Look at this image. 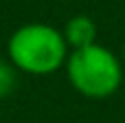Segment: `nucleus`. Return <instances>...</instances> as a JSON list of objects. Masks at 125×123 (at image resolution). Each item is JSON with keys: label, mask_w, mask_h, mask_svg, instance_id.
I'll use <instances>...</instances> for the list:
<instances>
[{"label": "nucleus", "mask_w": 125, "mask_h": 123, "mask_svg": "<svg viewBox=\"0 0 125 123\" xmlns=\"http://www.w3.org/2000/svg\"><path fill=\"white\" fill-rule=\"evenodd\" d=\"M9 62L29 75H51L68 59V44L55 26L24 24L7 42Z\"/></svg>", "instance_id": "f257e3e1"}, {"label": "nucleus", "mask_w": 125, "mask_h": 123, "mask_svg": "<svg viewBox=\"0 0 125 123\" xmlns=\"http://www.w3.org/2000/svg\"><path fill=\"white\" fill-rule=\"evenodd\" d=\"M123 57H125V46H123Z\"/></svg>", "instance_id": "39448f33"}, {"label": "nucleus", "mask_w": 125, "mask_h": 123, "mask_svg": "<svg viewBox=\"0 0 125 123\" xmlns=\"http://www.w3.org/2000/svg\"><path fill=\"white\" fill-rule=\"evenodd\" d=\"M18 77H15V66L11 62H2L0 59V99L9 97L15 90Z\"/></svg>", "instance_id": "20e7f679"}, {"label": "nucleus", "mask_w": 125, "mask_h": 123, "mask_svg": "<svg viewBox=\"0 0 125 123\" xmlns=\"http://www.w3.org/2000/svg\"><path fill=\"white\" fill-rule=\"evenodd\" d=\"M66 44L70 51H79V48H86V46H92L97 44V24L92 18L88 15H75L66 22L64 31H62Z\"/></svg>", "instance_id": "7ed1b4c3"}, {"label": "nucleus", "mask_w": 125, "mask_h": 123, "mask_svg": "<svg viewBox=\"0 0 125 123\" xmlns=\"http://www.w3.org/2000/svg\"><path fill=\"white\" fill-rule=\"evenodd\" d=\"M66 70L73 88L90 99H105L114 95L123 81L121 59L101 44L70 51Z\"/></svg>", "instance_id": "f03ea898"}]
</instances>
